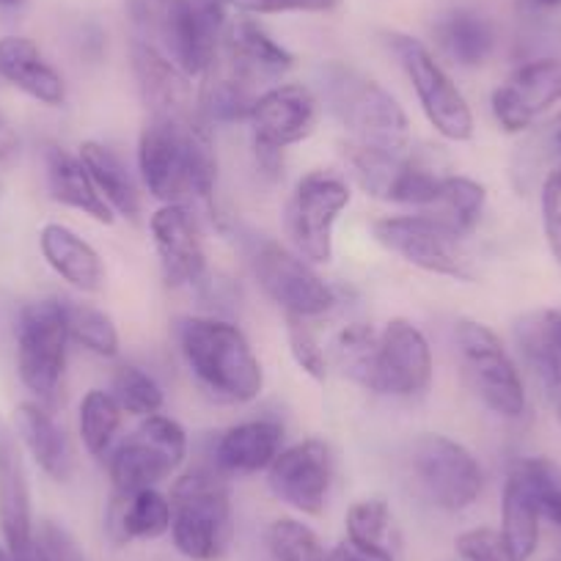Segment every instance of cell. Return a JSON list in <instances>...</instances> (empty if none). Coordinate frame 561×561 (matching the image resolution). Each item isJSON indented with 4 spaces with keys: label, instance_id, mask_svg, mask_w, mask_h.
Masks as SVG:
<instances>
[{
    "label": "cell",
    "instance_id": "cell-33",
    "mask_svg": "<svg viewBox=\"0 0 561 561\" xmlns=\"http://www.w3.org/2000/svg\"><path fill=\"white\" fill-rule=\"evenodd\" d=\"M377 353H380V333L364 322H353L333 339V358L336 366L358 382L366 391L377 393Z\"/></svg>",
    "mask_w": 561,
    "mask_h": 561
},
{
    "label": "cell",
    "instance_id": "cell-31",
    "mask_svg": "<svg viewBox=\"0 0 561 561\" xmlns=\"http://www.w3.org/2000/svg\"><path fill=\"white\" fill-rule=\"evenodd\" d=\"M515 342L539 386L553 397H561V355L559 344H556L550 309L531 311V314L523 317L515 325Z\"/></svg>",
    "mask_w": 561,
    "mask_h": 561
},
{
    "label": "cell",
    "instance_id": "cell-42",
    "mask_svg": "<svg viewBox=\"0 0 561 561\" xmlns=\"http://www.w3.org/2000/svg\"><path fill=\"white\" fill-rule=\"evenodd\" d=\"M455 550L462 561H512L501 531L488 526L457 534Z\"/></svg>",
    "mask_w": 561,
    "mask_h": 561
},
{
    "label": "cell",
    "instance_id": "cell-40",
    "mask_svg": "<svg viewBox=\"0 0 561 561\" xmlns=\"http://www.w3.org/2000/svg\"><path fill=\"white\" fill-rule=\"evenodd\" d=\"M344 526H347V539L353 545H358V548H388L386 534L391 528V510H388V504L382 499L355 501L347 510Z\"/></svg>",
    "mask_w": 561,
    "mask_h": 561
},
{
    "label": "cell",
    "instance_id": "cell-1",
    "mask_svg": "<svg viewBox=\"0 0 561 561\" xmlns=\"http://www.w3.org/2000/svg\"><path fill=\"white\" fill-rule=\"evenodd\" d=\"M138 171L158 202L187 204L193 198L213 207L218 158L209 124L202 116L187 122L149 116L138 138Z\"/></svg>",
    "mask_w": 561,
    "mask_h": 561
},
{
    "label": "cell",
    "instance_id": "cell-37",
    "mask_svg": "<svg viewBox=\"0 0 561 561\" xmlns=\"http://www.w3.org/2000/svg\"><path fill=\"white\" fill-rule=\"evenodd\" d=\"M64 306H67L69 339L89 353L100 355V358H116L122 339H118L111 314H105L96 306L78 304V300H64Z\"/></svg>",
    "mask_w": 561,
    "mask_h": 561
},
{
    "label": "cell",
    "instance_id": "cell-11",
    "mask_svg": "<svg viewBox=\"0 0 561 561\" xmlns=\"http://www.w3.org/2000/svg\"><path fill=\"white\" fill-rule=\"evenodd\" d=\"M388 45L397 53L399 64H402L404 75H408L410 85L419 96L421 111L435 127V133L444 135L446 140H455V144L471 140L473 113L468 107V100L457 89L455 80L449 78V72L435 61L433 53L419 39L404 34H391Z\"/></svg>",
    "mask_w": 561,
    "mask_h": 561
},
{
    "label": "cell",
    "instance_id": "cell-54",
    "mask_svg": "<svg viewBox=\"0 0 561 561\" xmlns=\"http://www.w3.org/2000/svg\"><path fill=\"white\" fill-rule=\"evenodd\" d=\"M23 0H0V7H20Z\"/></svg>",
    "mask_w": 561,
    "mask_h": 561
},
{
    "label": "cell",
    "instance_id": "cell-20",
    "mask_svg": "<svg viewBox=\"0 0 561 561\" xmlns=\"http://www.w3.org/2000/svg\"><path fill=\"white\" fill-rule=\"evenodd\" d=\"M0 537L18 561H31L36 545L31 484L14 435L0 427Z\"/></svg>",
    "mask_w": 561,
    "mask_h": 561
},
{
    "label": "cell",
    "instance_id": "cell-21",
    "mask_svg": "<svg viewBox=\"0 0 561 561\" xmlns=\"http://www.w3.org/2000/svg\"><path fill=\"white\" fill-rule=\"evenodd\" d=\"M133 72L144 105L149 107V116L171 118V122H187V118L202 116L198 105L193 102L191 78L149 42H133Z\"/></svg>",
    "mask_w": 561,
    "mask_h": 561
},
{
    "label": "cell",
    "instance_id": "cell-44",
    "mask_svg": "<svg viewBox=\"0 0 561 561\" xmlns=\"http://www.w3.org/2000/svg\"><path fill=\"white\" fill-rule=\"evenodd\" d=\"M229 7L251 14H284V12H333L342 0H226Z\"/></svg>",
    "mask_w": 561,
    "mask_h": 561
},
{
    "label": "cell",
    "instance_id": "cell-38",
    "mask_svg": "<svg viewBox=\"0 0 561 561\" xmlns=\"http://www.w3.org/2000/svg\"><path fill=\"white\" fill-rule=\"evenodd\" d=\"M113 397H116L118 408L129 415L147 419L163 410L165 393L160 382L154 380L149 371H144L135 364H122L113 371Z\"/></svg>",
    "mask_w": 561,
    "mask_h": 561
},
{
    "label": "cell",
    "instance_id": "cell-36",
    "mask_svg": "<svg viewBox=\"0 0 561 561\" xmlns=\"http://www.w3.org/2000/svg\"><path fill=\"white\" fill-rule=\"evenodd\" d=\"M253 102L256 96L251 94V83L237 78L234 72H226L204 83L198 111L207 124H237L251 118Z\"/></svg>",
    "mask_w": 561,
    "mask_h": 561
},
{
    "label": "cell",
    "instance_id": "cell-7",
    "mask_svg": "<svg viewBox=\"0 0 561 561\" xmlns=\"http://www.w3.org/2000/svg\"><path fill=\"white\" fill-rule=\"evenodd\" d=\"M455 339L468 386L484 408L501 419H520L526 413V386L499 333L484 322L460 320Z\"/></svg>",
    "mask_w": 561,
    "mask_h": 561
},
{
    "label": "cell",
    "instance_id": "cell-46",
    "mask_svg": "<svg viewBox=\"0 0 561 561\" xmlns=\"http://www.w3.org/2000/svg\"><path fill=\"white\" fill-rule=\"evenodd\" d=\"M328 561H393L391 550L380 548V550H369V548H358L350 539H344L342 545L331 550Z\"/></svg>",
    "mask_w": 561,
    "mask_h": 561
},
{
    "label": "cell",
    "instance_id": "cell-52",
    "mask_svg": "<svg viewBox=\"0 0 561 561\" xmlns=\"http://www.w3.org/2000/svg\"><path fill=\"white\" fill-rule=\"evenodd\" d=\"M550 320H553V333H556V344H559V355H561V311L550 309Z\"/></svg>",
    "mask_w": 561,
    "mask_h": 561
},
{
    "label": "cell",
    "instance_id": "cell-12",
    "mask_svg": "<svg viewBox=\"0 0 561 561\" xmlns=\"http://www.w3.org/2000/svg\"><path fill=\"white\" fill-rule=\"evenodd\" d=\"M350 185L333 171H311L295 185L287 204V234L306 262H331L333 229L339 215L350 207Z\"/></svg>",
    "mask_w": 561,
    "mask_h": 561
},
{
    "label": "cell",
    "instance_id": "cell-2",
    "mask_svg": "<svg viewBox=\"0 0 561 561\" xmlns=\"http://www.w3.org/2000/svg\"><path fill=\"white\" fill-rule=\"evenodd\" d=\"M180 350L198 386L218 402L248 404L264 388V371L245 333L224 317H185Z\"/></svg>",
    "mask_w": 561,
    "mask_h": 561
},
{
    "label": "cell",
    "instance_id": "cell-27",
    "mask_svg": "<svg viewBox=\"0 0 561 561\" xmlns=\"http://www.w3.org/2000/svg\"><path fill=\"white\" fill-rule=\"evenodd\" d=\"M45 165L47 187H50V196L56 198L58 204L89 215L96 224H113V209L107 207L105 198L100 196L94 180H91V174L85 171L83 160H80L78 154L67 152V149L61 147H47Z\"/></svg>",
    "mask_w": 561,
    "mask_h": 561
},
{
    "label": "cell",
    "instance_id": "cell-4",
    "mask_svg": "<svg viewBox=\"0 0 561 561\" xmlns=\"http://www.w3.org/2000/svg\"><path fill=\"white\" fill-rule=\"evenodd\" d=\"M171 512V539L185 559H224L234 539V517L224 477L213 466H198L176 479Z\"/></svg>",
    "mask_w": 561,
    "mask_h": 561
},
{
    "label": "cell",
    "instance_id": "cell-29",
    "mask_svg": "<svg viewBox=\"0 0 561 561\" xmlns=\"http://www.w3.org/2000/svg\"><path fill=\"white\" fill-rule=\"evenodd\" d=\"M78 158L83 160L85 171L91 174V180H94L96 191L105 198L107 207L129 220L138 218L140 193L133 174H129L127 165H124V160L118 158L111 147L100 144V140H85V144H80Z\"/></svg>",
    "mask_w": 561,
    "mask_h": 561
},
{
    "label": "cell",
    "instance_id": "cell-10",
    "mask_svg": "<svg viewBox=\"0 0 561 561\" xmlns=\"http://www.w3.org/2000/svg\"><path fill=\"white\" fill-rule=\"evenodd\" d=\"M561 493V468L548 457H528L506 473L501 495V537L512 561H528L539 545L545 506Z\"/></svg>",
    "mask_w": 561,
    "mask_h": 561
},
{
    "label": "cell",
    "instance_id": "cell-50",
    "mask_svg": "<svg viewBox=\"0 0 561 561\" xmlns=\"http://www.w3.org/2000/svg\"><path fill=\"white\" fill-rule=\"evenodd\" d=\"M531 12L537 14H550V12H559L561 9V0H523Z\"/></svg>",
    "mask_w": 561,
    "mask_h": 561
},
{
    "label": "cell",
    "instance_id": "cell-28",
    "mask_svg": "<svg viewBox=\"0 0 561 561\" xmlns=\"http://www.w3.org/2000/svg\"><path fill=\"white\" fill-rule=\"evenodd\" d=\"M171 499L158 488L129 495H113L107 510V531L116 542L160 539L171 531Z\"/></svg>",
    "mask_w": 561,
    "mask_h": 561
},
{
    "label": "cell",
    "instance_id": "cell-47",
    "mask_svg": "<svg viewBox=\"0 0 561 561\" xmlns=\"http://www.w3.org/2000/svg\"><path fill=\"white\" fill-rule=\"evenodd\" d=\"M537 147L539 152H542V158H561V113H556V116L545 124L542 133H539L537 138Z\"/></svg>",
    "mask_w": 561,
    "mask_h": 561
},
{
    "label": "cell",
    "instance_id": "cell-43",
    "mask_svg": "<svg viewBox=\"0 0 561 561\" xmlns=\"http://www.w3.org/2000/svg\"><path fill=\"white\" fill-rule=\"evenodd\" d=\"M542 229L550 256L561 267V169H553L542 182Z\"/></svg>",
    "mask_w": 561,
    "mask_h": 561
},
{
    "label": "cell",
    "instance_id": "cell-30",
    "mask_svg": "<svg viewBox=\"0 0 561 561\" xmlns=\"http://www.w3.org/2000/svg\"><path fill=\"white\" fill-rule=\"evenodd\" d=\"M438 45L457 67H482L495 50V25L471 9L449 12L435 28Z\"/></svg>",
    "mask_w": 561,
    "mask_h": 561
},
{
    "label": "cell",
    "instance_id": "cell-17",
    "mask_svg": "<svg viewBox=\"0 0 561 561\" xmlns=\"http://www.w3.org/2000/svg\"><path fill=\"white\" fill-rule=\"evenodd\" d=\"M149 229L165 284L198 287L207 278V251L193 209L187 204H160L149 220Z\"/></svg>",
    "mask_w": 561,
    "mask_h": 561
},
{
    "label": "cell",
    "instance_id": "cell-22",
    "mask_svg": "<svg viewBox=\"0 0 561 561\" xmlns=\"http://www.w3.org/2000/svg\"><path fill=\"white\" fill-rule=\"evenodd\" d=\"M284 449V427L275 419L240 421L215 438L209 466L220 477H251L267 471L270 462Z\"/></svg>",
    "mask_w": 561,
    "mask_h": 561
},
{
    "label": "cell",
    "instance_id": "cell-41",
    "mask_svg": "<svg viewBox=\"0 0 561 561\" xmlns=\"http://www.w3.org/2000/svg\"><path fill=\"white\" fill-rule=\"evenodd\" d=\"M287 339H289V353H293L295 364L300 366L304 375L311 380L325 382L328 377V355L322 350L320 339L311 331L309 322L304 317H287Z\"/></svg>",
    "mask_w": 561,
    "mask_h": 561
},
{
    "label": "cell",
    "instance_id": "cell-19",
    "mask_svg": "<svg viewBox=\"0 0 561 561\" xmlns=\"http://www.w3.org/2000/svg\"><path fill=\"white\" fill-rule=\"evenodd\" d=\"M320 118V100L300 83H280L256 96L248 124L253 140L275 149H287L309 138Z\"/></svg>",
    "mask_w": 561,
    "mask_h": 561
},
{
    "label": "cell",
    "instance_id": "cell-39",
    "mask_svg": "<svg viewBox=\"0 0 561 561\" xmlns=\"http://www.w3.org/2000/svg\"><path fill=\"white\" fill-rule=\"evenodd\" d=\"M267 548L273 561H328V550L311 526L295 517H278L267 528Z\"/></svg>",
    "mask_w": 561,
    "mask_h": 561
},
{
    "label": "cell",
    "instance_id": "cell-13",
    "mask_svg": "<svg viewBox=\"0 0 561 561\" xmlns=\"http://www.w3.org/2000/svg\"><path fill=\"white\" fill-rule=\"evenodd\" d=\"M259 287L287 317H322L336 306V293L298 251L273 240H259L251 253Z\"/></svg>",
    "mask_w": 561,
    "mask_h": 561
},
{
    "label": "cell",
    "instance_id": "cell-32",
    "mask_svg": "<svg viewBox=\"0 0 561 561\" xmlns=\"http://www.w3.org/2000/svg\"><path fill=\"white\" fill-rule=\"evenodd\" d=\"M484 204H488V191H484L482 182L471 180V176L446 174L433 207L421 209V213L438 220L449 234L460 240V237L471 234L477 229L479 218L484 213Z\"/></svg>",
    "mask_w": 561,
    "mask_h": 561
},
{
    "label": "cell",
    "instance_id": "cell-18",
    "mask_svg": "<svg viewBox=\"0 0 561 561\" xmlns=\"http://www.w3.org/2000/svg\"><path fill=\"white\" fill-rule=\"evenodd\" d=\"M556 102H561V58L523 64L490 96L495 122L506 133H526Z\"/></svg>",
    "mask_w": 561,
    "mask_h": 561
},
{
    "label": "cell",
    "instance_id": "cell-49",
    "mask_svg": "<svg viewBox=\"0 0 561 561\" xmlns=\"http://www.w3.org/2000/svg\"><path fill=\"white\" fill-rule=\"evenodd\" d=\"M253 154H256L259 169L267 176H278L280 165H284V149H275L270 144H262V140H253Z\"/></svg>",
    "mask_w": 561,
    "mask_h": 561
},
{
    "label": "cell",
    "instance_id": "cell-23",
    "mask_svg": "<svg viewBox=\"0 0 561 561\" xmlns=\"http://www.w3.org/2000/svg\"><path fill=\"white\" fill-rule=\"evenodd\" d=\"M220 47L226 53V61H229V72H234L245 83L280 78L295 67L293 53L278 45L267 31L259 28L253 20L229 23Z\"/></svg>",
    "mask_w": 561,
    "mask_h": 561
},
{
    "label": "cell",
    "instance_id": "cell-53",
    "mask_svg": "<svg viewBox=\"0 0 561 561\" xmlns=\"http://www.w3.org/2000/svg\"><path fill=\"white\" fill-rule=\"evenodd\" d=\"M0 561H18V559H14V556H12V550L7 548V545H0Z\"/></svg>",
    "mask_w": 561,
    "mask_h": 561
},
{
    "label": "cell",
    "instance_id": "cell-35",
    "mask_svg": "<svg viewBox=\"0 0 561 561\" xmlns=\"http://www.w3.org/2000/svg\"><path fill=\"white\" fill-rule=\"evenodd\" d=\"M347 160L360 191L380 198V202H391L393 191L399 185V176L404 171V163H408V154L386 152V149L366 147V144H353Z\"/></svg>",
    "mask_w": 561,
    "mask_h": 561
},
{
    "label": "cell",
    "instance_id": "cell-51",
    "mask_svg": "<svg viewBox=\"0 0 561 561\" xmlns=\"http://www.w3.org/2000/svg\"><path fill=\"white\" fill-rule=\"evenodd\" d=\"M545 517H548L550 523H556V526L561 528V493L556 495V499L550 501L548 506H545Z\"/></svg>",
    "mask_w": 561,
    "mask_h": 561
},
{
    "label": "cell",
    "instance_id": "cell-6",
    "mask_svg": "<svg viewBox=\"0 0 561 561\" xmlns=\"http://www.w3.org/2000/svg\"><path fill=\"white\" fill-rule=\"evenodd\" d=\"M187 451H191V440L180 421L163 413L147 415L133 438L124 440L107 462L113 495L158 488L185 466Z\"/></svg>",
    "mask_w": 561,
    "mask_h": 561
},
{
    "label": "cell",
    "instance_id": "cell-56",
    "mask_svg": "<svg viewBox=\"0 0 561 561\" xmlns=\"http://www.w3.org/2000/svg\"><path fill=\"white\" fill-rule=\"evenodd\" d=\"M556 415H559V421H561V399H559V404H556Z\"/></svg>",
    "mask_w": 561,
    "mask_h": 561
},
{
    "label": "cell",
    "instance_id": "cell-48",
    "mask_svg": "<svg viewBox=\"0 0 561 561\" xmlns=\"http://www.w3.org/2000/svg\"><path fill=\"white\" fill-rule=\"evenodd\" d=\"M20 154V135L7 118V113L0 111V165H9Z\"/></svg>",
    "mask_w": 561,
    "mask_h": 561
},
{
    "label": "cell",
    "instance_id": "cell-24",
    "mask_svg": "<svg viewBox=\"0 0 561 561\" xmlns=\"http://www.w3.org/2000/svg\"><path fill=\"white\" fill-rule=\"evenodd\" d=\"M0 80H7L47 107H58L67 100V85L58 69L25 36L0 39Z\"/></svg>",
    "mask_w": 561,
    "mask_h": 561
},
{
    "label": "cell",
    "instance_id": "cell-34",
    "mask_svg": "<svg viewBox=\"0 0 561 561\" xmlns=\"http://www.w3.org/2000/svg\"><path fill=\"white\" fill-rule=\"evenodd\" d=\"M124 410L118 408L116 397L102 388H91L78 408V430L85 451L91 457H105L116 440L118 427H122Z\"/></svg>",
    "mask_w": 561,
    "mask_h": 561
},
{
    "label": "cell",
    "instance_id": "cell-9",
    "mask_svg": "<svg viewBox=\"0 0 561 561\" xmlns=\"http://www.w3.org/2000/svg\"><path fill=\"white\" fill-rule=\"evenodd\" d=\"M410 473L424 499L444 512H462L484 490L482 462L468 446L446 435L427 433L410 446Z\"/></svg>",
    "mask_w": 561,
    "mask_h": 561
},
{
    "label": "cell",
    "instance_id": "cell-5",
    "mask_svg": "<svg viewBox=\"0 0 561 561\" xmlns=\"http://www.w3.org/2000/svg\"><path fill=\"white\" fill-rule=\"evenodd\" d=\"M67 306L58 298L34 300L18 317V375L39 402H56L69 353Z\"/></svg>",
    "mask_w": 561,
    "mask_h": 561
},
{
    "label": "cell",
    "instance_id": "cell-15",
    "mask_svg": "<svg viewBox=\"0 0 561 561\" xmlns=\"http://www.w3.org/2000/svg\"><path fill=\"white\" fill-rule=\"evenodd\" d=\"M331 482L333 455L331 446L320 438L280 449L267 468V484L275 499L309 517H320L325 512Z\"/></svg>",
    "mask_w": 561,
    "mask_h": 561
},
{
    "label": "cell",
    "instance_id": "cell-16",
    "mask_svg": "<svg viewBox=\"0 0 561 561\" xmlns=\"http://www.w3.org/2000/svg\"><path fill=\"white\" fill-rule=\"evenodd\" d=\"M435 360L427 336L410 320H391L380 331L377 393L399 399L424 397L433 386Z\"/></svg>",
    "mask_w": 561,
    "mask_h": 561
},
{
    "label": "cell",
    "instance_id": "cell-14",
    "mask_svg": "<svg viewBox=\"0 0 561 561\" xmlns=\"http://www.w3.org/2000/svg\"><path fill=\"white\" fill-rule=\"evenodd\" d=\"M371 237L388 253L424 270V273L457 280L471 278L460 245H457L460 240L430 215H388V218L371 224Z\"/></svg>",
    "mask_w": 561,
    "mask_h": 561
},
{
    "label": "cell",
    "instance_id": "cell-3",
    "mask_svg": "<svg viewBox=\"0 0 561 561\" xmlns=\"http://www.w3.org/2000/svg\"><path fill=\"white\" fill-rule=\"evenodd\" d=\"M322 96L333 116L358 138L355 144L408 154V113L377 80L364 78L344 64H328L322 69Z\"/></svg>",
    "mask_w": 561,
    "mask_h": 561
},
{
    "label": "cell",
    "instance_id": "cell-25",
    "mask_svg": "<svg viewBox=\"0 0 561 561\" xmlns=\"http://www.w3.org/2000/svg\"><path fill=\"white\" fill-rule=\"evenodd\" d=\"M39 251L56 275L69 287L94 295L105 287V264L91 242L64 224H47L39 231Z\"/></svg>",
    "mask_w": 561,
    "mask_h": 561
},
{
    "label": "cell",
    "instance_id": "cell-8",
    "mask_svg": "<svg viewBox=\"0 0 561 561\" xmlns=\"http://www.w3.org/2000/svg\"><path fill=\"white\" fill-rule=\"evenodd\" d=\"M138 39L158 47L187 78H202L218 61L220 45L198 23L191 0H129Z\"/></svg>",
    "mask_w": 561,
    "mask_h": 561
},
{
    "label": "cell",
    "instance_id": "cell-45",
    "mask_svg": "<svg viewBox=\"0 0 561 561\" xmlns=\"http://www.w3.org/2000/svg\"><path fill=\"white\" fill-rule=\"evenodd\" d=\"M36 550H39L45 561H85L78 542L64 528L53 526V523H47L39 537H36Z\"/></svg>",
    "mask_w": 561,
    "mask_h": 561
},
{
    "label": "cell",
    "instance_id": "cell-26",
    "mask_svg": "<svg viewBox=\"0 0 561 561\" xmlns=\"http://www.w3.org/2000/svg\"><path fill=\"white\" fill-rule=\"evenodd\" d=\"M14 430L36 466L56 482H69L75 473V451L67 433L50 413L36 402H23L14 410Z\"/></svg>",
    "mask_w": 561,
    "mask_h": 561
},
{
    "label": "cell",
    "instance_id": "cell-55",
    "mask_svg": "<svg viewBox=\"0 0 561 561\" xmlns=\"http://www.w3.org/2000/svg\"><path fill=\"white\" fill-rule=\"evenodd\" d=\"M31 561H45V559H42L39 550H36V545H34V556H31Z\"/></svg>",
    "mask_w": 561,
    "mask_h": 561
}]
</instances>
